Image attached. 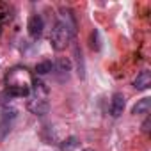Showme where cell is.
I'll use <instances>...</instances> for the list:
<instances>
[{"mask_svg": "<svg viewBox=\"0 0 151 151\" xmlns=\"http://www.w3.org/2000/svg\"><path fill=\"white\" fill-rule=\"evenodd\" d=\"M75 32H77V22H75V18H73L71 9H62V14L55 22V25L52 29V34H50L52 48L55 52L64 50L69 45L71 37H75Z\"/></svg>", "mask_w": 151, "mask_h": 151, "instance_id": "cell-1", "label": "cell"}, {"mask_svg": "<svg viewBox=\"0 0 151 151\" xmlns=\"http://www.w3.org/2000/svg\"><path fill=\"white\" fill-rule=\"evenodd\" d=\"M16 117H18V110H16V109L6 107V109L2 110V116H0V140H4V139L11 133Z\"/></svg>", "mask_w": 151, "mask_h": 151, "instance_id": "cell-2", "label": "cell"}, {"mask_svg": "<svg viewBox=\"0 0 151 151\" xmlns=\"http://www.w3.org/2000/svg\"><path fill=\"white\" fill-rule=\"evenodd\" d=\"M43 30H45V22L39 14H32L27 22V32L32 39H39L43 36Z\"/></svg>", "mask_w": 151, "mask_h": 151, "instance_id": "cell-3", "label": "cell"}, {"mask_svg": "<svg viewBox=\"0 0 151 151\" xmlns=\"http://www.w3.org/2000/svg\"><path fill=\"white\" fill-rule=\"evenodd\" d=\"M53 71L59 75V80L60 82H64V80H68L69 78V71H71V60L66 57H60L57 62H53Z\"/></svg>", "mask_w": 151, "mask_h": 151, "instance_id": "cell-4", "label": "cell"}, {"mask_svg": "<svg viewBox=\"0 0 151 151\" xmlns=\"http://www.w3.org/2000/svg\"><path fill=\"white\" fill-rule=\"evenodd\" d=\"M124 107H126V98H124V94L114 93V94H112V100H110V116H112V117H119V116L123 114Z\"/></svg>", "mask_w": 151, "mask_h": 151, "instance_id": "cell-5", "label": "cell"}, {"mask_svg": "<svg viewBox=\"0 0 151 151\" xmlns=\"http://www.w3.org/2000/svg\"><path fill=\"white\" fill-rule=\"evenodd\" d=\"M149 86H151V73L147 69H142L133 78V87L139 91H146V89H149Z\"/></svg>", "mask_w": 151, "mask_h": 151, "instance_id": "cell-6", "label": "cell"}, {"mask_svg": "<svg viewBox=\"0 0 151 151\" xmlns=\"http://www.w3.org/2000/svg\"><path fill=\"white\" fill-rule=\"evenodd\" d=\"M6 94L9 98H27L30 96V86H7Z\"/></svg>", "mask_w": 151, "mask_h": 151, "instance_id": "cell-7", "label": "cell"}, {"mask_svg": "<svg viewBox=\"0 0 151 151\" xmlns=\"http://www.w3.org/2000/svg\"><path fill=\"white\" fill-rule=\"evenodd\" d=\"M149 110H151V98H142L132 107V114L133 116H147Z\"/></svg>", "mask_w": 151, "mask_h": 151, "instance_id": "cell-8", "label": "cell"}, {"mask_svg": "<svg viewBox=\"0 0 151 151\" xmlns=\"http://www.w3.org/2000/svg\"><path fill=\"white\" fill-rule=\"evenodd\" d=\"M77 147H78V139L75 137V135L64 139L62 144H60V151H73V149H77Z\"/></svg>", "mask_w": 151, "mask_h": 151, "instance_id": "cell-9", "label": "cell"}, {"mask_svg": "<svg viewBox=\"0 0 151 151\" xmlns=\"http://www.w3.org/2000/svg\"><path fill=\"white\" fill-rule=\"evenodd\" d=\"M53 71V62L52 60H43L39 64H36V73L37 75H48Z\"/></svg>", "mask_w": 151, "mask_h": 151, "instance_id": "cell-10", "label": "cell"}, {"mask_svg": "<svg viewBox=\"0 0 151 151\" xmlns=\"http://www.w3.org/2000/svg\"><path fill=\"white\" fill-rule=\"evenodd\" d=\"M98 36H100V32H98V30H93V34H91V48H93V50H100Z\"/></svg>", "mask_w": 151, "mask_h": 151, "instance_id": "cell-11", "label": "cell"}, {"mask_svg": "<svg viewBox=\"0 0 151 151\" xmlns=\"http://www.w3.org/2000/svg\"><path fill=\"white\" fill-rule=\"evenodd\" d=\"M142 132H146V133L149 132V117H146V121L142 123Z\"/></svg>", "mask_w": 151, "mask_h": 151, "instance_id": "cell-12", "label": "cell"}, {"mask_svg": "<svg viewBox=\"0 0 151 151\" xmlns=\"http://www.w3.org/2000/svg\"><path fill=\"white\" fill-rule=\"evenodd\" d=\"M84 151H91V149H84Z\"/></svg>", "mask_w": 151, "mask_h": 151, "instance_id": "cell-13", "label": "cell"}]
</instances>
